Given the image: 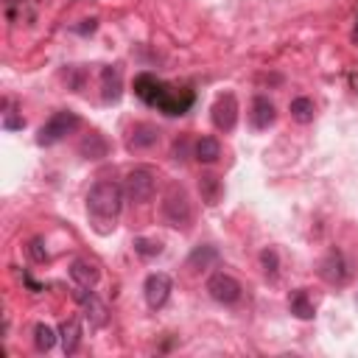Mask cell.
<instances>
[{
  "mask_svg": "<svg viewBox=\"0 0 358 358\" xmlns=\"http://www.w3.org/2000/svg\"><path fill=\"white\" fill-rule=\"evenodd\" d=\"M3 103H6V117H3V129H6V131H17V129H22V126H25V120L14 115V109H11V101H3Z\"/></svg>",
  "mask_w": 358,
  "mask_h": 358,
  "instance_id": "cell-25",
  "label": "cell"
},
{
  "mask_svg": "<svg viewBox=\"0 0 358 358\" xmlns=\"http://www.w3.org/2000/svg\"><path fill=\"white\" fill-rule=\"evenodd\" d=\"M123 190H126V196H129L131 201H137V204L151 201L154 193H157V173H154V168H148V165L131 168V171L126 173Z\"/></svg>",
  "mask_w": 358,
  "mask_h": 358,
  "instance_id": "cell-4",
  "label": "cell"
},
{
  "mask_svg": "<svg viewBox=\"0 0 358 358\" xmlns=\"http://www.w3.org/2000/svg\"><path fill=\"white\" fill-rule=\"evenodd\" d=\"M34 344H36V350L39 352H48L53 344H56V333H53V327H48V324H36L34 327Z\"/></svg>",
  "mask_w": 358,
  "mask_h": 358,
  "instance_id": "cell-22",
  "label": "cell"
},
{
  "mask_svg": "<svg viewBox=\"0 0 358 358\" xmlns=\"http://www.w3.org/2000/svg\"><path fill=\"white\" fill-rule=\"evenodd\" d=\"M157 140H159L157 126H151V123H134L131 131H129L126 145H129V151H143V148L157 145Z\"/></svg>",
  "mask_w": 358,
  "mask_h": 358,
  "instance_id": "cell-11",
  "label": "cell"
},
{
  "mask_svg": "<svg viewBox=\"0 0 358 358\" xmlns=\"http://www.w3.org/2000/svg\"><path fill=\"white\" fill-rule=\"evenodd\" d=\"M199 193H201V201H204V204L215 207V204L221 201L224 185H221V179H218L215 173H201V176H199Z\"/></svg>",
  "mask_w": 358,
  "mask_h": 358,
  "instance_id": "cell-14",
  "label": "cell"
},
{
  "mask_svg": "<svg viewBox=\"0 0 358 358\" xmlns=\"http://www.w3.org/2000/svg\"><path fill=\"white\" fill-rule=\"evenodd\" d=\"M106 140L98 134V131H92V134H87L84 140H81V145H78V151H81V157H87V159H101V157H106Z\"/></svg>",
  "mask_w": 358,
  "mask_h": 358,
  "instance_id": "cell-20",
  "label": "cell"
},
{
  "mask_svg": "<svg viewBox=\"0 0 358 358\" xmlns=\"http://www.w3.org/2000/svg\"><path fill=\"white\" fill-rule=\"evenodd\" d=\"M352 42H358V20H355V28H352Z\"/></svg>",
  "mask_w": 358,
  "mask_h": 358,
  "instance_id": "cell-29",
  "label": "cell"
},
{
  "mask_svg": "<svg viewBox=\"0 0 358 358\" xmlns=\"http://www.w3.org/2000/svg\"><path fill=\"white\" fill-rule=\"evenodd\" d=\"M193 157L199 159V162H215L218 157H221V143L215 140V137H210V134H204V137H199L196 143H193Z\"/></svg>",
  "mask_w": 358,
  "mask_h": 358,
  "instance_id": "cell-17",
  "label": "cell"
},
{
  "mask_svg": "<svg viewBox=\"0 0 358 358\" xmlns=\"http://www.w3.org/2000/svg\"><path fill=\"white\" fill-rule=\"evenodd\" d=\"M31 0H3V6H6V17L11 20V22H17V20H22V6H28Z\"/></svg>",
  "mask_w": 358,
  "mask_h": 358,
  "instance_id": "cell-26",
  "label": "cell"
},
{
  "mask_svg": "<svg viewBox=\"0 0 358 358\" xmlns=\"http://www.w3.org/2000/svg\"><path fill=\"white\" fill-rule=\"evenodd\" d=\"M134 252L140 255V257H157L159 252H162V243L159 241H154V238H134Z\"/></svg>",
  "mask_w": 358,
  "mask_h": 358,
  "instance_id": "cell-24",
  "label": "cell"
},
{
  "mask_svg": "<svg viewBox=\"0 0 358 358\" xmlns=\"http://www.w3.org/2000/svg\"><path fill=\"white\" fill-rule=\"evenodd\" d=\"M288 109H291V117H294L296 123H310V120H313V115H316V106H313V101H310V98H305V95L294 98Z\"/></svg>",
  "mask_w": 358,
  "mask_h": 358,
  "instance_id": "cell-21",
  "label": "cell"
},
{
  "mask_svg": "<svg viewBox=\"0 0 358 358\" xmlns=\"http://www.w3.org/2000/svg\"><path fill=\"white\" fill-rule=\"evenodd\" d=\"M134 95H137L140 101H145L148 106H157L159 112L171 115V117L185 115V112L193 106V101H196V95H193L190 90H185V87H171V84H165L162 78H157L154 73H140V76L134 78Z\"/></svg>",
  "mask_w": 358,
  "mask_h": 358,
  "instance_id": "cell-1",
  "label": "cell"
},
{
  "mask_svg": "<svg viewBox=\"0 0 358 358\" xmlns=\"http://www.w3.org/2000/svg\"><path fill=\"white\" fill-rule=\"evenodd\" d=\"M288 308H291V313H294L296 319H313V313H316L313 299L308 296L305 288H296V291L288 296Z\"/></svg>",
  "mask_w": 358,
  "mask_h": 358,
  "instance_id": "cell-18",
  "label": "cell"
},
{
  "mask_svg": "<svg viewBox=\"0 0 358 358\" xmlns=\"http://www.w3.org/2000/svg\"><path fill=\"white\" fill-rule=\"evenodd\" d=\"M249 117H252V126L255 129H268L274 123V117H277V109H274V103L266 95H257L252 101V115Z\"/></svg>",
  "mask_w": 358,
  "mask_h": 358,
  "instance_id": "cell-13",
  "label": "cell"
},
{
  "mask_svg": "<svg viewBox=\"0 0 358 358\" xmlns=\"http://www.w3.org/2000/svg\"><path fill=\"white\" fill-rule=\"evenodd\" d=\"M39 246H42L39 241H31V255H34V260H45V257H48V252H42Z\"/></svg>",
  "mask_w": 358,
  "mask_h": 358,
  "instance_id": "cell-28",
  "label": "cell"
},
{
  "mask_svg": "<svg viewBox=\"0 0 358 358\" xmlns=\"http://www.w3.org/2000/svg\"><path fill=\"white\" fill-rule=\"evenodd\" d=\"M187 145H190L187 137H182V140L173 143V159H176V162H185V159H187Z\"/></svg>",
  "mask_w": 358,
  "mask_h": 358,
  "instance_id": "cell-27",
  "label": "cell"
},
{
  "mask_svg": "<svg viewBox=\"0 0 358 358\" xmlns=\"http://www.w3.org/2000/svg\"><path fill=\"white\" fill-rule=\"evenodd\" d=\"M162 218L168 227L173 229H190V221H193V204H190V196L182 190V187H171L162 199Z\"/></svg>",
  "mask_w": 358,
  "mask_h": 358,
  "instance_id": "cell-3",
  "label": "cell"
},
{
  "mask_svg": "<svg viewBox=\"0 0 358 358\" xmlns=\"http://www.w3.org/2000/svg\"><path fill=\"white\" fill-rule=\"evenodd\" d=\"M78 115L76 112H70V109H62V112H53L48 120H45V126L36 131V143L39 145H53V143H59V140H64L70 131H76L78 129Z\"/></svg>",
  "mask_w": 358,
  "mask_h": 358,
  "instance_id": "cell-5",
  "label": "cell"
},
{
  "mask_svg": "<svg viewBox=\"0 0 358 358\" xmlns=\"http://www.w3.org/2000/svg\"><path fill=\"white\" fill-rule=\"evenodd\" d=\"M59 341H62L64 355H73V352L78 350V344H81V324H78V319L62 322V327H59Z\"/></svg>",
  "mask_w": 358,
  "mask_h": 358,
  "instance_id": "cell-15",
  "label": "cell"
},
{
  "mask_svg": "<svg viewBox=\"0 0 358 358\" xmlns=\"http://www.w3.org/2000/svg\"><path fill=\"white\" fill-rule=\"evenodd\" d=\"M171 291H173V282H171V277H168L165 271H154V274H148L145 282H143L145 305H148L151 310H159V308L168 302Z\"/></svg>",
  "mask_w": 358,
  "mask_h": 358,
  "instance_id": "cell-8",
  "label": "cell"
},
{
  "mask_svg": "<svg viewBox=\"0 0 358 358\" xmlns=\"http://www.w3.org/2000/svg\"><path fill=\"white\" fill-rule=\"evenodd\" d=\"M319 277H322L324 282H330V285H347L350 277H352L347 257H344L338 249H330V252L322 257V263H319Z\"/></svg>",
  "mask_w": 358,
  "mask_h": 358,
  "instance_id": "cell-6",
  "label": "cell"
},
{
  "mask_svg": "<svg viewBox=\"0 0 358 358\" xmlns=\"http://www.w3.org/2000/svg\"><path fill=\"white\" fill-rule=\"evenodd\" d=\"M238 112H241V109H238V98H235L232 92L218 95L215 103H213V123H215V129L232 131L235 123H238Z\"/></svg>",
  "mask_w": 358,
  "mask_h": 358,
  "instance_id": "cell-10",
  "label": "cell"
},
{
  "mask_svg": "<svg viewBox=\"0 0 358 358\" xmlns=\"http://www.w3.org/2000/svg\"><path fill=\"white\" fill-rule=\"evenodd\" d=\"M120 90H123V84H120V70L117 67H103L101 70V95H103V101H117L120 98Z\"/></svg>",
  "mask_w": 358,
  "mask_h": 358,
  "instance_id": "cell-16",
  "label": "cell"
},
{
  "mask_svg": "<svg viewBox=\"0 0 358 358\" xmlns=\"http://www.w3.org/2000/svg\"><path fill=\"white\" fill-rule=\"evenodd\" d=\"M260 266H263V274L268 277V280H274L277 277V271H280V257H277V249H263L260 252Z\"/></svg>",
  "mask_w": 358,
  "mask_h": 358,
  "instance_id": "cell-23",
  "label": "cell"
},
{
  "mask_svg": "<svg viewBox=\"0 0 358 358\" xmlns=\"http://www.w3.org/2000/svg\"><path fill=\"white\" fill-rule=\"evenodd\" d=\"M207 291H210V296L215 299V302H221V305H235L238 299H241V282L232 277V274H227V271H215V274H210V280H207Z\"/></svg>",
  "mask_w": 358,
  "mask_h": 358,
  "instance_id": "cell-7",
  "label": "cell"
},
{
  "mask_svg": "<svg viewBox=\"0 0 358 358\" xmlns=\"http://www.w3.org/2000/svg\"><path fill=\"white\" fill-rule=\"evenodd\" d=\"M123 207V187L115 182H95L87 193V210L98 224H115L117 213Z\"/></svg>",
  "mask_w": 358,
  "mask_h": 358,
  "instance_id": "cell-2",
  "label": "cell"
},
{
  "mask_svg": "<svg viewBox=\"0 0 358 358\" xmlns=\"http://www.w3.org/2000/svg\"><path fill=\"white\" fill-rule=\"evenodd\" d=\"M73 296H76V302L84 308V316L90 319V324H92V327H103V324H106V319H109L106 305L95 296V291H92V288L78 285V288L73 291Z\"/></svg>",
  "mask_w": 358,
  "mask_h": 358,
  "instance_id": "cell-9",
  "label": "cell"
},
{
  "mask_svg": "<svg viewBox=\"0 0 358 358\" xmlns=\"http://www.w3.org/2000/svg\"><path fill=\"white\" fill-rule=\"evenodd\" d=\"M70 277L76 280V285H84V288H95L98 285V280H101V271H98V266L95 263H90V260H73L70 263Z\"/></svg>",
  "mask_w": 358,
  "mask_h": 358,
  "instance_id": "cell-12",
  "label": "cell"
},
{
  "mask_svg": "<svg viewBox=\"0 0 358 358\" xmlns=\"http://www.w3.org/2000/svg\"><path fill=\"white\" fill-rule=\"evenodd\" d=\"M215 260H218V249L210 246V243H204V246H196V249L190 252V257H187V268H193V271H199V268H210Z\"/></svg>",
  "mask_w": 358,
  "mask_h": 358,
  "instance_id": "cell-19",
  "label": "cell"
}]
</instances>
